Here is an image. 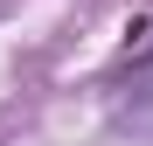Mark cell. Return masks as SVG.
Returning a JSON list of instances; mask_svg holds the SVG:
<instances>
[{"instance_id":"cell-1","label":"cell","mask_w":153,"mask_h":146,"mask_svg":"<svg viewBox=\"0 0 153 146\" xmlns=\"http://www.w3.org/2000/svg\"><path fill=\"white\" fill-rule=\"evenodd\" d=\"M111 111L118 118H153V42L139 35L132 49H125V63L111 70Z\"/></svg>"}]
</instances>
